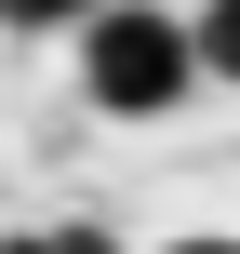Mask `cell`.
Segmentation results:
<instances>
[{"mask_svg": "<svg viewBox=\"0 0 240 254\" xmlns=\"http://www.w3.org/2000/svg\"><path fill=\"white\" fill-rule=\"evenodd\" d=\"M160 254H240V241H160Z\"/></svg>", "mask_w": 240, "mask_h": 254, "instance_id": "obj_4", "label": "cell"}, {"mask_svg": "<svg viewBox=\"0 0 240 254\" xmlns=\"http://www.w3.org/2000/svg\"><path fill=\"white\" fill-rule=\"evenodd\" d=\"M200 80H240V0L200 13Z\"/></svg>", "mask_w": 240, "mask_h": 254, "instance_id": "obj_2", "label": "cell"}, {"mask_svg": "<svg viewBox=\"0 0 240 254\" xmlns=\"http://www.w3.org/2000/svg\"><path fill=\"white\" fill-rule=\"evenodd\" d=\"M200 80V13H94L80 27V94L107 121H160Z\"/></svg>", "mask_w": 240, "mask_h": 254, "instance_id": "obj_1", "label": "cell"}, {"mask_svg": "<svg viewBox=\"0 0 240 254\" xmlns=\"http://www.w3.org/2000/svg\"><path fill=\"white\" fill-rule=\"evenodd\" d=\"M0 254H120L107 228H53V241H0Z\"/></svg>", "mask_w": 240, "mask_h": 254, "instance_id": "obj_3", "label": "cell"}]
</instances>
